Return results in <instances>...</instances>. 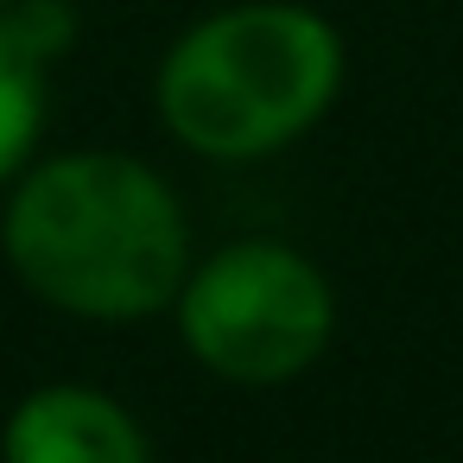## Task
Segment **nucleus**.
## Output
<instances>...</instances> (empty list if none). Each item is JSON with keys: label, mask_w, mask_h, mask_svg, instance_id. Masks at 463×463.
I'll return each instance as SVG.
<instances>
[{"label": "nucleus", "mask_w": 463, "mask_h": 463, "mask_svg": "<svg viewBox=\"0 0 463 463\" xmlns=\"http://www.w3.org/2000/svg\"><path fill=\"white\" fill-rule=\"evenodd\" d=\"M0 248L26 292L96 324L153 317L191 273L184 210L134 153H58L26 165Z\"/></svg>", "instance_id": "nucleus-1"}, {"label": "nucleus", "mask_w": 463, "mask_h": 463, "mask_svg": "<svg viewBox=\"0 0 463 463\" xmlns=\"http://www.w3.org/2000/svg\"><path fill=\"white\" fill-rule=\"evenodd\" d=\"M343 90V39L305 0H241L159 64L153 102L178 146L203 159H260L311 134Z\"/></svg>", "instance_id": "nucleus-2"}, {"label": "nucleus", "mask_w": 463, "mask_h": 463, "mask_svg": "<svg viewBox=\"0 0 463 463\" xmlns=\"http://www.w3.org/2000/svg\"><path fill=\"white\" fill-rule=\"evenodd\" d=\"M184 349L235 387H286L298 381L330 330L336 298L330 279L286 241H229L178 286Z\"/></svg>", "instance_id": "nucleus-3"}, {"label": "nucleus", "mask_w": 463, "mask_h": 463, "mask_svg": "<svg viewBox=\"0 0 463 463\" xmlns=\"http://www.w3.org/2000/svg\"><path fill=\"white\" fill-rule=\"evenodd\" d=\"M0 463H153L140 419L96 387H39L7 412Z\"/></svg>", "instance_id": "nucleus-4"}, {"label": "nucleus", "mask_w": 463, "mask_h": 463, "mask_svg": "<svg viewBox=\"0 0 463 463\" xmlns=\"http://www.w3.org/2000/svg\"><path fill=\"white\" fill-rule=\"evenodd\" d=\"M77 14L64 0L0 7V184L20 178L52 109V64L71 52Z\"/></svg>", "instance_id": "nucleus-5"}, {"label": "nucleus", "mask_w": 463, "mask_h": 463, "mask_svg": "<svg viewBox=\"0 0 463 463\" xmlns=\"http://www.w3.org/2000/svg\"><path fill=\"white\" fill-rule=\"evenodd\" d=\"M0 7H20V0H0Z\"/></svg>", "instance_id": "nucleus-6"}]
</instances>
